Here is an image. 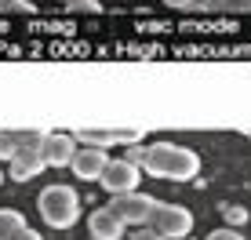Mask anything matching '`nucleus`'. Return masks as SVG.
<instances>
[{
  "instance_id": "nucleus-6",
  "label": "nucleus",
  "mask_w": 251,
  "mask_h": 240,
  "mask_svg": "<svg viewBox=\"0 0 251 240\" xmlns=\"http://www.w3.org/2000/svg\"><path fill=\"white\" fill-rule=\"evenodd\" d=\"M40 149H44L48 168H69V164H73V157H76V149H80V142H76V135L48 131L44 142H40Z\"/></svg>"
},
{
  "instance_id": "nucleus-7",
  "label": "nucleus",
  "mask_w": 251,
  "mask_h": 240,
  "mask_svg": "<svg viewBox=\"0 0 251 240\" xmlns=\"http://www.w3.org/2000/svg\"><path fill=\"white\" fill-rule=\"evenodd\" d=\"M106 164H109V153L106 149H99V145H80L69 168H73V175L84 178V182H99L102 171H106Z\"/></svg>"
},
{
  "instance_id": "nucleus-5",
  "label": "nucleus",
  "mask_w": 251,
  "mask_h": 240,
  "mask_svg": "<svg viewBox=\"0 0 251 240\" xmlns=\"http://www.w3.org/2000/svg\"><path fill=\"white\" fill-rule=\"evenodd\" d=\"M138 178H142V168L131 164L127 157H120V160H109V164H106V171H102L99 182L109 190V196H120V193H135Z\"/></svg>"
},
{
  "instance_id": "nucleus-13",
  "label": "nucleus",
  "mask_w": 251,
  "mask_h": 240,
  "mask_svg": "<svg viewBox=\"0 0 251 240\" xmlns=\"http://www.w3.org/2000/svg\"><path fill=\"white\" fill-rule=\"evenodd\" d=\"M66 7H69V11H88V15H99L102 11L99 0H66Z\"/></svg>"
},
{
  "instance_id": "nucleus-23",
  "label": "nucleus",
  "mask_w": 251,
  "mask_h": 240,
  "mask_svg": "<svg viewBox=\"0 0 251 240\" xmlns=\"http://www.w3.org/2000/svg\"><path fill=\"white\" fill-rule=\"evenodd\" d=\"M0 240H4V237H0Z\"/></svg>"
},
{
  "instance_id": "nucleus-3",
  "label": "nucleus",
  "mask_w": 251,
  "mask_h": 240,
  "mask_svg": "<svg viewBox=\"0 0 251 240\" xmlns=\"http://www.w3.org/2000/svg\"><path fill=\"white\" fill-rule=\"evenodd\" d=\"M157 196H150V193H120L109 200V208L117 211V218L124 222L127 229H138V226H150V218H153V211H157Z\"/></svg>"
},
{
  "instance_id": "nucleus-21",
  "label": "nucleus",
  "mask_w": 251,
  "mask_h": 240,
  "mask_svg": "<svg viewBox=\"0 0 251 240\" xmlns=\"http://www.w3.org/2000/svg\"><path fill=\"white\" fill-rule=\"evenodd\" d=\"M0 7H25L22 0H0Z\"/></svg>"
},
{
  "instance_id": "nucleus-20",
  "label": "nucleus",
  "mask_w": 251,
  "mask_h": 240,
  "mask_svg": "<svg viewBox=\"0 0 251 240\" xmlns=\"http://www.w3.org/2000/svg\"><path fill=\"white\" fill-rule=\"evenodd\" d=\"M222 211H226V208H222ZM226 215H229L233 222H244V208H229V211H226Z\"/></svg>"
},
{
  "instance_id": "nucleus-11",
  "label": "nucleus",
  "mask_w": 251,
  "mask_h": 240,
  "mask_svg": "<svg viewBox=\"0 0 251 240\" xmlns=\"http://www.w3.org/2000/svg\"><path fill=\"white\" fill-rule=\"evenodd\" d=\"M22 229H25L22 211H15V208H0V237L11 240L15 233H22Z\"/></svg>"
},
{
  "instance_id": "nucleus-1",
  "label": "nucleus",
  "mask_w": 251,
  "mask_h": 240,
  "mask_svg": "<svg viewBox=\"0 0 251 240\" xmlns=\"http://www.w3.org/2000/svg\"><path fill=\"white\" fill-rule=\"evenodd\" d=\"M142 171H150L153 178H168V182H189L201 171V157H197V149H186L175 142H153L146 145Z\"/></svg>"
},
{
  "instance_id": "nucleus-10",
  "label": "nucleus",
  "mask_w": 251,
  "mask_h": 240,
  "mask_svg": "<svg viewBox=\"0 0 251 240\" xmlns=\"http://www.w3.org/2000/svg\"><path fill=\"white\" fill-rule=\"evenodd\" d=\"M76 142L109 149V145H120V131H113V127H80V131H76Z\"/></svg>"
},
{
  "instance_id": "nucleus-12",
  "label": "nucleus",
  "mask_w": 251,
  "mask_h": 240,
  "mask_svg": "<svg viewBox=\"0 0 251 240\" xmlns=\"http://www.w3.org/2000/svg\"><path fill=\"white\" fill-rule=\"evenodd\" d=\"M19 149H22V145H19V135H15V127H11V131H0V160H11Z\"/></svg>"
},
{
  "instance_id": "nucleus-17",
  "label": "nucleus",
  "mask_w": 251,
  "mask_h": 240,
  "mask_svg": "<svg viewBox=\"0 0 251 240\" xmlns=\"http://www.w3.org/2000/svg\"><path fill=\"white\" fill-rule=\"evenodd\" d=\"M124 157L131 160V164H138V168H142V157H146V149H138V145H131V149H127Z\"/></svg>"
},
{
  "instance_id": "nucleus-19",
  "label": "nucleus",
  "mask_w": 251,
  "mask_h": 240,
  "mask_svg": "<svg viewBox=\"0 0 251 240\" xmlns=\"http://www.w3.org/2000/svg\"><path fill=\"white\" fill-rule=\"evenodd\" d=\"M168 7H193V4H201V0H164Z\"/></svg>"
},
{
  "instance_id": "nucleus-4",
  "label": "nucleus",
  "mask_w": 251,
  "mask_h": 240,
  "mask_svg": "<svg viewBox=\"0 0 251 240\" xmlns=\"http://www.w3.org/2000/svg\"><path fill=\"white\" fill-rule=\"evenodd\" d=\"M150 226L157 229L160 237L178 240V237H186L189 229H193V215H189V208H182V204H157Z\"/></svg>"
},
{
  "instance_id": "nucleus-16",
  "label": "nucleus",
  "mask_w": 251,
  "mask_h": 240,
  "mask_svg": "<svg viewBox=\"0 0 251 240\" xmlns=\"http://www.w3.org/2000/svg\"><path fill=\"white\" fill-rule=\"evenodd\" d=\"M127 240H168V237H160L153 226H138V229H131V237Z\"/></svg>"
},
{
  "instance_id": "nucleus-2",
  "label": "nucleus",
  "mask_w": 251,
  "mask_h": 240,
  "mask_svg": "<svg viewBox=\"0 0 251 240\" xmlns=\"http://www.w3.org/2000/svg\"><path fill=\"white\" fill-rule=\"evenodd\" d=\"M37 208H40V218H44L51 229H69L80 218V200H76L73 186H48V190L37 196Z\"/></svg>"
},
{
  "instance_id": "nucleus-8",
  "label": "nucleus",
  "mask_w": 251,
  "mask_h": 240,
  "mask_svg": "<svg viewBox=\"0 0 251 240\" xmlns=\"http://www.w3.org/2000/svg\"><path fill=\"white\" fill-rule=\"evenodd\" d=\"M44 168H48V160H44V149H40V145H25V149H19L11 157V178H15V182L37 178Z\"/></svg>"
},
{
  "instance_id": "nucleus-15",
  "label": "nucleus",
  "mask_w": 251,
  "mask_h": 240,
  "mask_svg": "<svg viewBox=\"0 0 251 240\" xmlns=\"http://www.w3.org/2000/svg\"><path fill=\"white\" fill-rule=\"evenodd\" d=\"M207 240H244V233H240V229H233V226H222V229H211Z\"/></svg>"
},
{
  "instance_id": "nucleus-24",
  "label": "nucleus",
  "mask_w": 251,
  "mask_h": 240,
  "mask_svg": "<svg viewBox=\"0 0 251 240\" xmlns=\"http://www.w3.org/2000/svg\"><path fill=\"white\" fill-rule=\"evenodd\" d=\"M248 135H251V131H248Z\"/></svg>"
},
{
  "instance_id": "nucleus-18",
  "label": "nucleus",
  "mask_w": 251,
  "mask_h": 240,
  "mask_svg": "<svg viewBox=\"0 0 251 240\" xmlns=\"http://www.w3.org/2000/svg\"><path fill=\"white\" fill-rule=\"evenodd\" d=\"M11 240H44V237H40V233H37V229H29V226H25V229H22V233H15Z\"/></svg>"
},
{
  "instance_id": "nucleus-9",
  "label": "nucleus",
  "mask_w": 251,
  "mask_h": 240,
  "mask_svg": "<svg viewBox=\"0 0 251 240\" xmlns=\"http://www.w3.org/2000/svg\"><path fill=\"white\" fill-rule=\"evenodd\" d=\"M88 229H91V237H95V240H120L127 226L117 218V211H113V208H95L91 215H88Z\"/></svg>"
},
{
  "instance_id": "nucleus-22",
  "label": "nucleus",
  "mask_w": 251,
  "mask_h": 240,
  "mask_svg": "<svg viewBox=\"0 0 251 240\" xmlns=\"http://www.w3.org/2000/svg\"><path fill=\"white\" fill-rule=\"evenodd\" d=\"M0 182H4V175H0Z\"/></svg>"
},
{
  "instance_id": "nucleus-14",
  "label": "nucleus",
  "mask_w": 251,
  "mask_h": 240,
  "mask_svg": "<svg viewBox=\"0 0 251 240\" xmlns=\"http://www.w3.org/2000/svg\"><path fill=\"white\" fill-rule=\"evenodd\" d=\"M211 7H219V11H251V0H215Z\"/></svg>"
}]
</instances>
